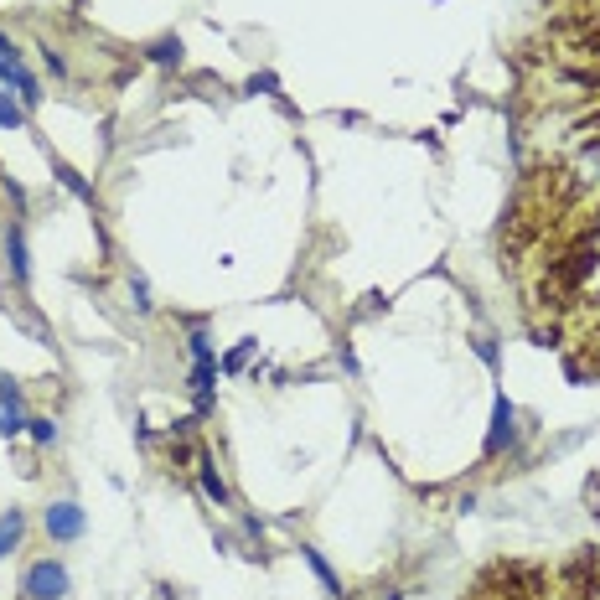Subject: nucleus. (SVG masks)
I'll use <instances>...</instances> for the list:
<instances>
[{"label": "nucleus", "mask_w": 600, "mask_h": 600, "mask_svg": "<svg viewBox=\"0 0 600 600\" xmlns=\"http://www.w3.org/2000/svg\"><path fill=\"white\" fill-rule=\"evenodd\" d=\"M42 63H47V73H52V78H63V73H68V63H63L57 52H42Z\"/></svg>", "instance_id": "dca6fc26"}, {"label": "nucleus", "mask_w": 600, "mask_h": 600, "mask_svg": "<svg viewBox=\"0 0 600 600\" xmlns=\"http://www.w3.org/2000/svg\"><path fill=\"white\" fill-rule=\"evenodd\" d=\"M518 440V409L507 404V399H497L492 404V435H487V456H502L507 445Z\"/></svg>", "instance_id": "20e7f679"}, {"label": "nucleus", "mask_w": 600, "mask_h": 600, "mask_svg": "<svg viewBox=\"0 0 600 600\" xmlns=\"http://www.w3.org/2000/svg\"><path fill=\"white\" fill-rule=\"evenodd\" d=\"M21 430H26V414H21V404H16V399H0V435H11V440H16Z\"/></svg>", "instance_id": "f8f14e48"}, {"label": "nucleus", "mask_w": 600, "mask_h": 600, "mask_svg": "<svg viewBox=\"0 0 600 600\" xmlns=\"http://www.w3.org/2000/svg\"><path fill=\"white\" fill-rule=\"evenodd\" d=\"M26 125V109L6 94V88H0V130H21Z\"/></svg>", "instance_id": "ddd939ff"}, {"label": "nucleus", "mask_w": 600, "mask_h": 600, "mask_svg": "<svg viewBox=\"0 0 600 600\" xmlns=\"http://www.w3.org/2000/svg\"><path fill=\"white\" fill-rule=\"evenodd\" d=\"M0 399H16V404H21V388H16L6 373H0Z\"/></svg>", "instance_id": "aec40b11"}, {"label": "nucleus", "mask_w": 600, "mask_h": 600, "mask_svg": "<svg viewBox=\"0 0 600 600\" xmlns=\"http://www.w3.org/2000/svg\"><path fill=\"white\" fill-rule=\"evenodd\" d=\"M68 569L57 564V559H37V564H26V575H21V595L26 600H68Z\"/></svg>", "instance_id": "f257e3e1"}, {"label": "nucleus", "mask_w": 600, "mask_h": 600, "mask_svg": "<svg viewBox=\"0 0 600 600\" xmlns=\"http://www.w3.org/2000/svg\"><path fill=\"white\" fill-rule=\"evenodd\" d=\"M564 590L575 595V600L595 595V554H590V549H585V554H575V559H569V569H564Z\"/></svg>", "instance_id": "39448f33"}, {"label": "nucleus", "mask_w": 600, "mask_h": 600, "mask_svg": "<svg viewBox=\"0 0 600 600\" xmlns=\"http://www.w3.org/2000/svg\"><path fill=\"white\" fill-rule=\"evenodd\" d=\"M585 502H590L595 513H600V476H590V482H585Z\"/></svg>", "instance_id": "6ab92c4d"}, {"label": "nucleus", "mask_w": 600, "mask_h": 600, "mask_svg": "<svg viewBox=\"0 0 600 600\" xmlns=\"http://www.w3.org/2000/svg\"><path fill=\"white\" fill-rule=\"evenodd\" d=\"M197 482H202V492L213 497L218 507H228V487H223V476L213 471V461H207V450H197Z\"/></svg>", "instance_id": "0eeeda50"}, {"label": "nucleus", "mask_w": 600, "mask_h": 600, "mask_svg": "<svg viewBox=\"0 0 600 600\" xmlns=\"http://www.w3.org/2000/svg\"><path fill=\"white\" fill-rule=\"evenodd\" d=\"M83 507L78 502H52L47 507V518H42V528H47V538L52 544H73V538H83Z\"/></svg>", "instance_id": "f03ea898"}, {"label": "nucleus", "mask_w": 600, "mask_h": 600, "mask_svg": "<svg viewBox=\"0 0 600 600\" xmlns=\"http://www.w3.org/2000/svg\"><path fill=\"white\" fill-rule=\"evenodd\" d=\"M130 290H135V306L150 311V290H145V280H130Z\"/></svg>", "instance_id": "a211bd4d"}, {"label": "nucleus", "mask_w": 600, "mask_h": 600, "mask_svg": "<svg viewBox=\"0 0 600 600\" xmlns=\"http://www.w3.org/2000/svg\"><path fill=\"white\" fill-rule=\"evenodd\" d=\"M0 88H16V104L21 109H37L42 104V83L21 68V57H0Z\"/></svg>", "instance_id": "7ed1b4c3"}, {"label": "nucleus", "mask_w": 600, "mask_h": 600, "mask_svg": "<svg viewBox=\"0 0 600 600\" xmlns=\"http://www.w3.org/2000/svg\"><path fill=\"white\" fill-rule=\"evenodd\" d=\"M52 171H57V182H63V187H68V192H73V197H83V202H88V207H94V187H88V182H83V176H78V171H73V166H68V161H57V166H52Z\"/></svg>", "instance_id": "1a4fd4ad"}, {"label": "nucleus", "mask_w": 600, "mask_h": 600, "mask_svg": "<svg viewBox=\"0 0 600 600\" xmlns=\"http://www.w3.org/2000/svg\"><path fill=\"white\" fill-rule=\"evenodd\" d=\"M0 57H16V47L6 42V32H0Z\"/></svg>", "instance_id": "412c9836"}, {"label": "nucleus", "mask_w": 600, "mask_h": 600, "mask_svg": "<svg viewBox=\"0 0 600 600\" xmlns=\"http://www.w3.org/2000/svg\"><path fill=\"white\" fill-rule=\"evenodd\" d=\"M26 430H32V440H37V445H52V440H57V425H52L47 414H37V419H26Z\"/></svg>", "instance_id": "4468645a"}, {"label": "nucleus", "mask_w": 600, "mask_h": 600, "mask_svg": "<svg viewBox=\"0 0 600 600\" xmlns=\"http://www.w3.org/2000/svg\"><path fill=\"white\" fill-rule=\"evenodd\" d=\"M595 228H600V223H595Z\"/></svg>", "instance_id": "4be33fe9"}, {"label": "nucleus", "mask_w": 600, "mask_h": 600, "mask_svg": "<svg viewBox=\"0 0 600 600\" xmlns=\"http://www.w3.org/2000/svg\"><path fill=\"white\" fill-rule=\"evenodd\" d=\"M21 533H26V518L16 513V507H11V513L0 518V554H11V549L21 544Z\"/></svg>", "instance_id": "9d476101"}, {"label": "nucleus", "mask_w": 600, "mask_h": 600, "mask_svg": "<svg viewBox=\"0 0 600 600\" xmlns=\"http://www.w3.org/2000/svg\"><path fill=\"white\" fill-rule=\"evenodd\" d=\"M145 52H150V63H161V68H176V63H182V42H176V37H161V42H150Z\"/></svg>", "instance_id": "9b49d317"}, {"label": "nucleus", "mask_w": 600, "mask_h": 600, "mask_svg": "<svg viewBox=\"0 0 600 600\" xmlns=\"http://www.w3.org/2000/svg\"><path fill=\"white\" fill-rule=\"evenodd\" d=\"M0 192L11 197V207H16V213H21V207H26V192H21V187L11 182V176H0Z\"/></svg>", "instance_id": "2eb2a0df"}, {"label": "nucleus", "mask_w": 600, "mask_h": 600, "mask_svg": "<svg viewBox=\"0 0 600 600\" xmlns=\"http://www.w3.org/2000/svg\"><path fill=\"white\" fill-rule=\"evenodd\" d=\"M6 264H11V275H16L21 285L32 280V259H26V233H21V228L6 233Z\"/></svg>", "instance_id": "423d86ee"}, {"label": "nucleus", "mask_w": 600, "mask_h": 600, "mask_svg": "<svg viewBox=\"0 0 600 600\" xmlns=\"http://www.w3.org/2000/svg\"><path fill=\"white\" fill-rule=\"evenodd\" d=\"M249 352H254V342H244V347H238V352L228 357V373H238V368H244V363H249Z\"/></svg>", "instance_id": "f3484780"}, {"label": "nucleus", "mask_w": 600, "mask_h": 600, "mask_svg": "<svg viewBox=\"0 0 600 600\" xmlns=\"http://www.w3.org/2000/svg\"><path fill=\"white\" fill-rule=\"evenodd\" d=\"M300 559L311 564V575L321 580V590H326V595H337V600H342V580H337V569L321 559V549H300Z\"/></svg>", "instance_id": "6e6552de"}]
</instances>
